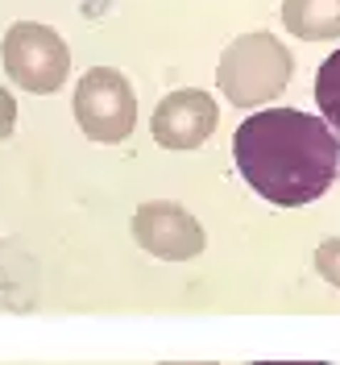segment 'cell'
Wrapping results in <instances>:
<instances>
[{"label":"cell","mask_w":340,"mask_h":365,"mask_svg":"<svg viewBox=\"0 0 340 365\" xmlns=\"http://www.w3.org/2000/svg\"><path fill=\"white\" fill-rule=\"evenodd\" d=\"M232 158L241 179L274 207H303L340 179V133L299 108H266L237 125Z\"/></svg>","instance_id":"1"},{"label":"cell","mask_w":340,"mask_h":365,"mask_svg":"<svg viewBox=\"0 0 340 365\" xmlns=\"http://www.w3.org/2000/svg\"><path fill=\"white\" fill-rule=\"evenodd\" d=\"M295 75V58L291 50L278 42L274 34H241L225 46L220 54V67H216V83L228 96V104L237 108H253V104H266L278 91L291 83Z\"/></svg>","instance_id":"2"},{"label":"cell","mask_w":340,"mask_h":365,"mask_svg":"<svg viewBox=\"0 0 340 365\" xmlns=\"http://www.w3.org/2000/svg\"><path fill=\"white\" fill-rule=\"evenodd\" d=\"M0 58H4V71L9 79L21 91H34V96H50L67 83L71 75V50L67 42L42 21H17L4 42H0Z\"/></svg>","instance_id":"3"},{"label":"cell","mask_w":340,"mask_h":365,"mask_svg":"<svg viewBox=\"0 0 340 365\" xmlns=\"http://www.w3.org/2000/svg\"><path fill=\"white\" fill-rule=\"evenodd\" d=\"M75 120L91 141H125L137 125L133 83L113 67H91L75 83Z\"/></svg>","instance_id":"4"},{"label":"cell","mask_w":340,"mask_h":365,"mask_svg":"<svg viewBox=\"0 0 340 365\" xmlns=\"http://www.w3.org/2000/svg\"><path fill=\"white\" fill-rule=\"evenodd\" d=\"M137 245L166 262H187L204 250V225L175 200H150L133 212Z\"/></svg>","instance_id":"5"},{"label":"cell","mask_w":340,"mask_h":365,"mask_svg":"<svg viewBox=\"0 0 340 365\" xmlns=\"http://www.w3.org/2000/svg\"><path fill=\"white\" fill-rule=\"evenodd\" d=\"M220 120V108L216 100L200 88H187V91H170L154 108V141L166 145V150H195L204 145L212 129Z\"/></svg>","instance_id":"6"},{"label":"cell","mask_w":340,"mask_h":365,"mask_svg":"<svg viewBox=\"0 0 340 365\" xmlns=\"http://www.w3.org/2000/svg\"><path fill=\"white\" fill-rule=\"evenodd\" d=\"M282 25L303 42L340 38V0H282Z\"/></svg>","instance_id":"7"},{"label":"cell","mask_w":340,"mask_h":365,"mask_svg":"<svg viewBox=\"0 0 340 365\" xmlns=\"http://www.w3.org/2000/svg\"><path fill=\"white\" fill-rule=\"evenodd\" d=\"M316 104L324 125L332 133H340V50H332L316 71Z\"/></svg>","instance_id":"8"},{"label":"cell","mask_w":340,"mask_h":365,"mask_svg":"<svg viewBox=\"0 0 340 365\" xmlns=\"http://www.w3.org/2000/svg\"><path fill=\"white\" fill-rule=\"evenodd\" d=\"M316 270L324 274V278H328V282H332V287L340 291V237L324 241V245L316 250Z\"/></svg>","instance_id":"9"},{"label":"cell","mask_w":340,"mask_h":365,"mask_svg":"<svg viewBox=\"0 0 340 365\" xmlns=\"http://www.w3.org/2000/svg\"><path fill=\"white\" fill-rule=\"evenodd\" d=\"M13 125H17V100L0 88V137L13 133Z\"/></svg>","instance_id":"10"},{"label":"cell","mask_w":340,"mask_h":365,"mask_svg":"<svg viewBox=\"0 0 340 365\" xmlns=\"http://www.w3.org/2000/svg\"><path fill=\"white\" fill-rule=\"evenodd\" d=\"M253 365H266V361H253ZM307 365H328V361H307Z\"/></svg>","instance_id":"11"}]
</instances>
